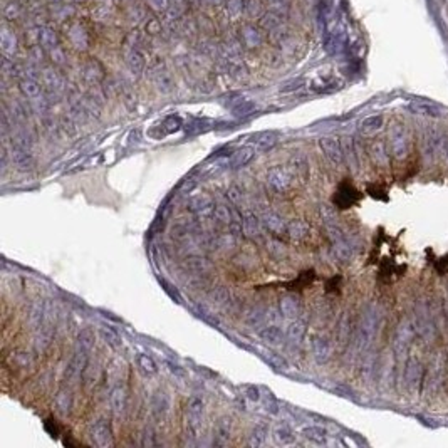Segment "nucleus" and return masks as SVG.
I'll use <instances>...</instances> for the list:
<instances>
[{"label": "nucleus", "mask_w": 448, "mask_h": 448, "mask_svg": "<svg viewBox=\"0 0 448 448\" xmlns=\"http://www.w3.org/2000/svg\"><path fill=\"white\" fill-rule=\"evenodd\" d=\"M291 171L297 180H300V181L307 180L309 165H307V161H305V158L300 156V154H296V156L291 159Z\"/></svg>", "instance_id": "obj_20"}, {"label": "nucleus", "mask_w": 448, "mask_h": 448, "mask_svg": "<svg viewBox=\"0 0 448 448\" xmlns=\"http://www.w3.org/2000/svg\"><path fill=\"white\" fill-rule=\"evenodd\" d=\"M259 338L264 341V343H267L270 346H281L284 343V339L287 338L286 334L282 332V329L276 324H270L267 327H264V329L259 331Z\"/></svg>", "instance_id": "obj_13"}, {"label": "nucleus", "mask_w": 448, "mask_h": 448, "mask_svg": "<svg viewBox=\"0 0 448 448\" xmlns=\"http://www.w3.org/2000/svg\"><path fill=\"white\" fill-rule=\"evenodd\" d=\"M46 319V300H34L27 310V324L30 329L37 331Z\"/></svg>", "instance_id": "obj_8"}, {"label": "nucleus", "mask_w": 448, "mask_h": 448, "mask_svg": "<svg viewBox=\"0 0 448 448\" xmlns=\"http://www.w3.org/2000/svg\"><path fill=\"white\" fill-rule=\"evenodd\" d=\"M54 332H56V322H49V321H46L35 331V338H34L35 353L42 354L47 351L49 346L52 344V339H54Z\"/></svg>", "instance_id": "obj_4"}, {"label": "nucleus", "mask_w": 448, "mask_h": 448, "mask_svg": "<svg viewBox=\"0 0 448 448\" xmlns=\"http://www.w3.org/2000/svg\"><path fill=\"white\" fill-rule=\"evenodd\" d=\"M242 391L245 394L247 400L250 401H259L260 400V389L255 386V384H243Z\"/></svg>", "instance_id": "obj_37"}, {"label": "nucleus", "mask_w": 448, "mask_h": 448, "mask_svg": "<svg viewBox=\"0 0 448 448\" xmlns=\"http://www.w3.org/2000/svg\"><path fill=\"white\" fill-rule=\"evenodd\" d=\"M20 89L27 97H32L35 99L39 94H41V87L37 86V82L32 81V79H27V81H22L20 82Z\"/></svg>", "instance_id": "obj_35"}, {"label": "nucleus", "mask_w": 448, "mask_h": 448, "mask_svg": "<svg viewBox=\"0 0 448 448\" xmlns=\"http://www.w3.org/2000/svg\"><path fill=\"white\" fill-rule=\"evenodd\" d=\"M274 440H276L277 445L287 447L296 442V435L289 427H279L274 430Z\"/></svg>", "instance_id": "obj_26"}, {"label": "nucleus", "mask_w": 448, "mask_h": 448, "mask_svg": "<svg viewBox=\"0 0 448 448\" xmlns=\"http://www.w3.org/2000/svg\"><path fill=\"white\" fill-rule=\"evenodd\" d=\"M279 310H281V314L284 317L297 319L299 314L302 312V305H300L299 297L294 294L282 296L281 299H279Z\"/></svg>", "instance_id": "obj_5"}, {"label": "nucleus", "mask_w": 448, "mask_h": 448, "mask_svg": "<svg viewBox=\"0 0 448 448\" xmlns=\"http://www.w3.org/2000/svg\"><path fill=\"white\" fill-rule=\"evenodd\" d=\"M10 161H12V165L20 171H27L34 166V158H32V154H30V149L15 148V146H12Z\"/></svg>", "instance_id": "obj_10"}, {"label": "nucleus", "mask_w": 448, "mask_h": 448, "mask_svg": "<svg viewBox=\"0 0 448 448\" xmlns=\"http://www.w3.org/2000/svg\"><path fill=\"white\" fill-rule=\"evenodd\" d=\"M294 180H296V176L292 175V171L281 165L270 168L267 171V185L277 193L289 192L292 183H294Z\"/></svg>", "instance_id": "obj_2"}, {"label": "nucleus", "mask_w": 448, "mask_h": 448, "mask_svg": "<svg viewBox=\"0 0 448 448\" xmlns=\"http://www.w3.org/2000/svg\"><path fill=\"white\" fill-rule=\"evenodd\" d=\"M265 317H267V310H265L264 307H260V305H255V307H252L247 312L245 321H247L248 326H259Z\"/></svg>", "instance_id": "obj_30"}, {"label": "nucleus", "mask_w": 448, "mask_h": 448, "mask_svg": "<svg viewBox=\"0 0 448 448\" xmlns=\"http://www.w3.org/2000/svg\"><path fill=\"white\" fill-rule=\"evenodd\" d=\"M321 145V149L324 151V154L331 159L332 163H341L343 159V153H341V146L336 138H322L319 141Z\"/></svg>", "instance_id": "obj_15"}, {"label": "nucleus", "mask_w": 448, "mask_h": 448, "mask_svg": "<svg viewBox=\"0 0 448 448\" xmlns=\"http://www.w3.org/2000/svg\"><path fill=\"white\" fill-rule=\"evenodd\" d=\"M310 346H312L314 358L319 363L326 361L327 356H329V344H327V341L324 338H321V336H314L312 341H310Z\"/></svg>", "instance_id": "obj_23"}, {"label": "nucleus", "mask_w": 448, "mask_h": 448, "mask_svg": "<svg viewBox=\"0 0 448 448\" xmlns=\"http://www.w3.org/2000/svg\"><path fill=\"white\" fill-rule=\"evenodd\" d=\"M230 299H232V296H230L228 287H225V286H217L208 291V300H210L212 305H217V307H222V305L228 304Z\"/></svg>", "instance_id": "obj_18"}, {"label": "nucleus", "mask_w": 448, "mask_h": 448, "mask_svg": "<svg viewBox=\"0 0 448 448\" xmlns=\"http://www.w3.org/2000/svg\"><path fill=\"white\" fill-rule=\"evenodd\" d=\"M304 334H305V324L302 321H299V319H296V321H292L289 327H287V339L291 341V343L294 344H299L300 341L304 339Z\"/></svg>", "instance_id": "obj_24"}, {"label": "nucleus", "mask_w": 448, "mask_h": 448, "mask_svg": "<svg viewBox=\"0 0 448 448\" xmlns=\"http://www.w3.org/2000/svg\"><path fill=\"white\" fill-rule=\"evenodd\" d=\"M77 348L84 349V351L91 353V349L94 348V332L91 329H82L77 336Z\"/></svg>", "instance_id": "obj_31"}, {"label": "nucleus", "mask_w": 448, "mask_h": 448, "mask_svg": "<svg viewBox=\"0 0 448 448\" xmlns=\"http://www.w3.org/2000/svg\"><path fill=\"white\" fill-rule=\"evenodd\" d=\"M254 143H255V148L265 151V149L272 148L277 143V136L274 133H264V135H259L257 138H254Z\"/></svg>", "instance_id": "obj_32"}, {"label": "nucleus", "mask_w": 448, "mask_h": 448, "mask_svg": "<svg viewBox=\"0 0 448 448\" xmlns=\"http://www.w3.org/2000/svg\"><path fill=\"white\" fill-rule=\"evenodd\" d=\"M252 158H254V148L245 146V148H242V149H238V151L233 153L232 159H230V168H232V170L243 168Z\"/></svg>", "instance_id": "obj_21"}, {"label": "nucleus", "mask_w": 448, "mask_h": 448, "mask_svg": "<svg viewBox=\"0 0 448 448\" xmlns=\"http://www.w3.org/2000/svg\"><path fill=\"white\" fill-rule=\"evenodd\" d=\"M197 185H198V181L195 178H186L183 183H181V193H192Z\"/></svg>", "instance_id": "obj_40"}, {"label": "nucleus", "mask_w": 448, "mask_h": 448, "mask_svg": "<svg viewBox=\"0 0 448 448\" xmlns=\"http://www.w3.org/2000/svg\"><path fill=\"white\" fill-rule=\"evenodd\" d=\"M89 437H91L92 445H96L99 448H108V447L114 445L113 432H111V427L106 423L104 420H99V421H96V423L91 425Z\"/></svg>", "instance_id": "obj_3"}, {"label": "nucleus", "mask_w": 448, "mask_h": 448, "mask_svg": "<svg viewBox=\"0 0 448 448\" xmlns=\"http://www.w3.org/2000/svg\"><path fill=\"white\" fill-rule=\"evenodd\" d=\"M99 332H101V338L104 339V343L109 344L111 348H119V346H121V339H119V336L111 329V327L103 326L99 329Z\"/></svg>", "instance_id": "obj_34"}, {"label": "nucleus", "mask_w": 448, "mask_h": 448, "mask_svg": "<svg viewBox=\"0 0 448 448\" xmlns=\"http://www.w3.org/2000/svg\"><path fill=\"white\" fill-rule=\"evenodd\" d=\"M242 232L247 238H259L262 235V220L254 212H245L242 217Z\"/></svg>", "instance_id": "obj_7"}, {"label": "nucleus", "mask_w": 448, "mask_h": 448, "mask_svg": "<svg viewBox=\"0 0 448 448\" xmlns=\"http://www.w3.org/2000/svg\"><path fill=\"white\" fill-rule=\"evenodd\" d=\"M154 437H156V435H154L151 427L145 428V432H143V442H141V443H143L145 447H154V445H156V442H154Z\"/></svg>", "instance_id": "obj_39"}, {"label": "nucleus", "mask_w": 448, "mask_h": 448, "mask_svg": "<svg viewBox=\"0 0 448 448\" xmlns=\"http://www.w3.org/2000/svg\"><path fill=\"white\" fill-rule=\"evenodd\" d=\"M267 443V428L265 427H255L250 432V437H248V447L252 448H260Z\"/></svg>", "instance_id": "obj_27"}, {"label": "nucleus", "mask_w": 448, "mask_h": 448, "mask_svg": "<svg viewBox=\"0 0 448 448\" xmlns=\"http://www.w3.org/2000/svg\"><path fill=\"white\" fill-rule=\"evenodd\" d=\"M227 195H228L230 202L235 203V205H242L243 203V190L240 186H232V188H228Z\"/></svg>", "instance_id": "obj_38"}, {"label": "nucleus", "mask_w": 448, "mask_h": 448, "mask_svg": "<svg viewBox=\"0 0 448 448\" xmlns=\"http://www.w3.org/2000/svg\"><path fill=\"white\" fill-rule=\"evenodd\" d=\"M186 269L190 270V272L197 274V276H205V274L208 272V270L212 269V262L208 259H205V257H200V255H192L186 259Z\"/></svg>", "instance_id": "obj_16"}, {"label": "nucleus", "mask_w": 448, "mask_h": 448, "mask_svg": "<svg viewBox=\"0 0 448 448\" xmlns=\"http://www.w3.org/2000/svg\"><path fill=\"white\" fill-rule=\"evenodd\" d=\"M358 198H359V193L353 188V186L343 185L338 192V195H336L334 202H336V205H339L341 208H348V207H351Z\"/></svg>", "instance_id": "obj_17"}, {"label": "nucleus", "mask_w": 448, "mask_h": 448, "mask_svg": "<svg viewBox=\"0 0 448 448\" xmlns=\"http://www.w3.org/2000/svg\"><path fill=\"white\" fill-rule=\"evenodd\" d=\"M54 405H56V410L59 411L61 415L71 413V408H73V394H71L69 389H61V391L56 394Z\"/></svg>", "instance_id": "obj_22"}, {"label": "nucleus", "mask_w": 448, "mask_h": 448, "mask_svg": "<svg viewBox=\"0 0 448 448\" xmlns=\"http://www.w3.org/2000/svg\"><path fill=\"white\" fill-rule=\"evenodd\" d=\"M262 224L265 225V228H267L269 232H272L276 235H281L284 232H287V224L284 222V219L281 215L276 214V212H272V210L264 212Z\"/></svg>", "instance_id": "obj_12"}, {"label": "nucleus", "mask_w": 448, "mask_h": 448, "mask_svg": "<svg viewBox=\"0 0 448 448\" xmlns=\"http://www.w3.org/2000/svg\"><path fill=\"white\" fill-rule=\"evenodd\" d=\"M302 435L307 440L310 442H316V443H324L326 440V432L319 427H307L302 430Z\"/></svg>", "instance_id": "obj_33"}, {"label": "nucleus", "mask_w": 448, "mask_h": 448, "mask_svg": "<svg viewBox=\"0 0 448 448\" xmlns=\"http://www.w3.org/2000/svg\"><path fill=\"white\" fill-rule=\"evenodd\" d=\"M230 433H232V420H230L228 416H222V418L217 421L214 445L225 447L230 440Z\"/></svg>", "instance_id": "obj_11"}, {"label": "nucleus", "mask_w": 448, "mask_h": 448, "mask_svg": "<svg viewBox=\"0 0 448 448\" xmlns=\"http://www.w3.org/2000/svg\"><path fill=\"white\" fill-rule=\"evenodd\" d=\"M136 359H138L140 370L143 371L145 374L151 376V374H156L158 373V366H156V363H154V359L151 356H148V354H145V353H140Z\"/></svg>", "instance_id": "obj_28"}, {"label": "nucleus", "mask_w": 448, "mask_h": 448, "mask_svg": "<svg viewBox=\"0 0 448 448\" xmlns=\"http://www.w3.org/2000/svg\"><path fill=\"white\" fill-rule=\"evenodd\" d=\"M265 361H267L274 370H287V368H289L286 359H284L281 354H276V353L265 354Z\"/></svg>", "instance_id": "obj_36"}, {"label": "nucleus", "mask_w": 448, "mask_h": 448, "mask_svg": "<svg viewBox=\"0 0 448 448\" xmlns=\"http://www.w3.org/2000/svg\"><path fill=\"white\" fill-rule=\"evenodd\" d=\"M185 208L188 212H192V214L205 215L208 212L214 210V200H212V197H208V195L203 193V195H198V197L190 198V200L186 202Z\"/></svg>", "instance_id": "obj_9"}, {"label": "nucleus", "mask_w": 448, "mask_h": 448, "mask_svg": "<svg viewBox=\"0 0 448 448\" xmlns=\"http://www.w3.org/2000/svg\"><path fill=\"white\" fill-rule=\"evenodd\" d=\"M109 405H111V411H113V415L116 416V418H119V416L123 415L124 408H126V391H124V388L116 386V388L111 389Z\"/></svg>", "instance_id": "obj_14"}, {"label": "nucleus", "mask_w": 448, "mask_h": 448, "mask_svg": "<svg viewBox=\"0 0 448 448\" xmlns=\"http://www.w3.org/2000/svg\"><path fill=\"white\" fill-rule=\"evenodd\" d=\"M168 366H170V371H171V373H175V374H178V376H183V370H181L180 366L171 365V363H168Z\"/></svg>", "instance_id": "obj_41"}, {"label": "nucleus", "mask_w": 448, "mask_h": 448, "mask_svg": "<svg viewBox=\"0 0 448 448\" xmlns=\"http://www.w3.org/2000/svg\"><path fill=\"white\" fill-rule=\"evenodd\" d=\"M171 401L170 396L165 391H156L151 398V415L156 421H163L165 420L166 413L170 411Z\"/></svg>", "instance_id": "obj_6"}, {"label": "nucleus", "mask_w": 448, "mask_h": 448, "mask_svg": "<svg viewBox=\"0 0 448 448\" xmlns=\"http://www.w3.org/2000/svg\"><path fill=\"white\" fill-rule=\"evenodd\" d=\"M203 408H205V405L197 396L190 398L186 403V433H190V437L193 438H197L202 432Z\"/></svg>", "instance_id": "obj_1"}, {"label": "nucleus", "mask_w": 448, "mask_h": 448, "mask_svg": "<svg viewBox=\"0 0 448 448\" xmlns=\"http://www.w3.org/2000/svg\"><path fill=\"white\" fill-rule=\"evenodd\" d=\"M212 217H214V220L217 222V224L220 225H230V222H232L235 219V214L232 210H230V207L227 205H217L214 207V214H212Z\"/></svg>", "instance_id": "obj_25"}, {"label": "nucleus", "mask_w": 448, "mask_h": 448, "mask_svg": "<svg viewBox=\"0 0 448 448\" xmlns=\"http://www.w3.org/2000/svg\"><path fill=\"white\" fill-rule=\"evenodd\" d=\"M309 232H310V227L307 222L304 220H291L287 224V233H289L292 240H302V238L307 237Z\"/></svg>", "instance_id": "obj_19"}, {"label": "nucleus", "mask_w": 448, "mask_h": 448, "mask_svg": "<svg viewBox=\"0 0 448 448\" xmlns=\"http://www.w3.org/2000/svg\"><path fill=\"white\" fill-rule=\"evenodd\" d=\"M8 359H10L12 365L15 368H30L34 363L32 356H30V353H27V351H14L10 356H8Z\"/></svg>", "instance_id": "obj_29"}]
</instances>
